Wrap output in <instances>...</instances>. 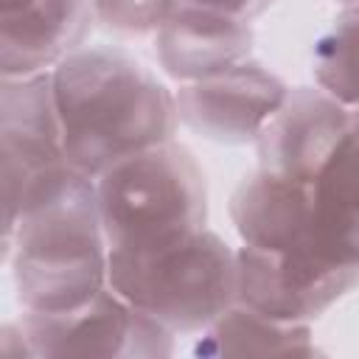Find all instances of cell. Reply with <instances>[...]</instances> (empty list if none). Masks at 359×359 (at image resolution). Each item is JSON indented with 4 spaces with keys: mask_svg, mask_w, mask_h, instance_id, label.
<instances>
[{
    "mask_svg": "<svg viewBox=\"0 0 359 359\" xmlns=\"http://www.w3.org/2000/svg\"><path fill=\"white\" fill-rule=\"evenodd\" d=\"M3 261L22 311H70L107 289L95 180L67 163L28 174L3 160Z\"/></svg>",
    "mask_w": 359,
    "mask_h": 359,
    "instance_id": "1",
    "label": "cell"
},
{
    "mask_svg": "<svg viewBox=\"0 0 359 359\" xmlns=\"http://www.w3.org/2000/svg\"><path fill=\"white\" fill-rule=\"evenodd\" d=\"M65 160L87 177L174 140L177 95L121 48H79L53 70Z\"/></svg>",
    "mask_w": 359,
    "mask_h": 359,
    "instance_id": "2",
    "label": "cell"
},
{
    "mask_svg": "<svg viewBox=\"0 0 359 359\" xmlns=\"http://www.w3.org/2000/svg\"><path fill=\"white\" fill-rule=\"evenodd\" d=\"M241 244L272 255L280 283L309 306H331L359 286V261L345 258L317 230L311 182L272 171L247 174L230 196Z\"/></svg>",
    "mask_w": 359,
    "mask_h": 359,
    "instance_id": "3",
    "label": "cell"
},
{
    "mask_svg": "<svg viewBox=\"0 0 359 359\" xmlns=\"http://www.w3.org/2000/svg\"><path fill=\"white\" fill-rule=\"evenodd\" d=\"M109 286L174 334H196L236 303V250L205 227L154 247L109 250Z\"/></svg>",
    "mask_w": 359,
    "mask_h": 359,
    "instance_id": "4",
    "label": "cell"
},
{
    "mask_svg": "<svg viewBox=\"0 0 359 359\" xmlns=\"http://www.w3.org/2000/svg\"><path fill=\"white\" fill-rule=\"evenodd\" d=\"M109 250L154 247L191 236L208 219V185L194 154L168 140L95 177Z\"/></svg>",
    "mask_w": 359,
    "mask_h": 359,
    "instance_id": "5",
    "label": "cell"
},
{
    "mask_svg": "<svg viewBox=\"0 0 359 359\" xmlns=\"http://www.w3.org/2000/svg\"><path fill=\"white\" fill-rule=\"evenodd\" d=\"M28 356L65 359H160L174 351V331L151 314L126 303L112 286L101 289L79 309L59 314L25 311L17 323Z\"/></svg>",
    "mask_w": 359,
    "mask_h": 359,
    "instance_id": "6",
    "label": "cell"
},
{
    "mask_svg": "<svg viewBox=\"0 0 359 359\" xmlns=\"http://www.w3.org/2000/svg\"><path fill=\"white\" fill-rule=\"evenodd\" d=\"M289 87L261 62L247 59L219 76L182 84L180 123L216 143H250L286 101Z\"/></svg>",
    "mask_w": 359,
    "mask_h": 359,
    "instance_id": "7",
    "label": "cell"
},
{
    "mask_svg": "<svg viewBox=\"0 0 359 359\" xmlns=\"http://www.w3.org/2000/svg\"><path fill=\"white\" fill-rule=\"evenodd\" d=\"M351 132V109L314 87L289 90L286 101L255 137L258 168L314 182L334 149Z\"/></svg>",
    "mask_w": 359,
    "mask_h": 359,
    "instance_id": "8",
    "label": "cell"
},
{
    "mask_svg": "<svg viewBox=\"0 0 359 359\" xmlns=\"http://www.w3.org/2000/svg\"><path fill=\"white\" fill-rule=\"evenodd\" d=\"M93 0H31L0 20V76L53 70L76 53L93 31Z\"/></svg>",
    "mask_w": 359,
    "mask_h": 359,
    "instance_id": "9",
    "label": "cell"
},
{
    "mask_svg": "<svg viewBox=\"0 0 359 359\" xmlns=\"http://www.w3.org/2000/svg\"><path fill=\"white\" fill-rule=\"evenodd\" d=\"M252 45L255 34L250 22L191 3L154 34L160 67L182 84L219 76L247 62Z\"/></svg>",
    "mask_w": 359,
    "mask_h": 359,
    "instance_id": "10",
    "label": "cell"
},
{
    "mask_svg": "<svg viewBox=\"0 0 359 359\" xmlns=\"http://www.w3.org/2000/svg\"><path fill=\"white\" fill-rule=\"evenodd\" d=\"M0 157L28 174L67 163L50 70L34 76H3Z\"/></svg>",
    "mask_w": 359,
    "mask_h": 359,
    "instance_id": "11",
    "label": "cell"
},
{
    "mask_svg": "<svg viewBox=\"0 0 359 359\" xmlns=\"http://www.w3.org/2000/svg\"><path fill=\"white\" fill-rule=\"evenodd\" d=\"M194 351L205 356H314L317 345L309 323L272 320L236 300L202 331Z\"/></svg>",
    "mask_w": 359,
    "mask_h": 359,
    "instance_id": "12",
    "label": "cell"
},
{
    "mask_svg": "<svg viewBox=\"0 0 359 359\" xmlns=\"http://www.w3.org/2000/svg\"><path fill=\"white\" fill-rule=\"evenodd\" d=\"M311 194L320 236L345 258L359 261V140L351 132L314 177Z\"/></svg>",
    "mask_w": 359,
    "mask_h": 359,
    "instance_id": "13",
    "label": "cell"
},
{
    "mask_svg": "<svg viewBox=\"0 0 359 359\" xmlns=\"http://www.w3.org/2000/svg\"><path fill=\"white\" fill-rule=\"evenodd\" d=\"M314 84L334 101L359 109V6H345L311 50Z\"/></svg>",
    "mask_w": 359,
    "mask_h": 359,
    "instance_id": "14",
    "label": "cell"
},
{
    "mask_svg": "<svg viewBox=\"0 0 359 359\" xmlns=\"http://www.w3.org/2000/svg\"><path fill=\"white\" fill-rule=\"evenodd\" d=\"M98 22L118 34H157L185 0H93Z\"/></svg>",
    "mask_w": 359,
    "mask_h": 359,
    "instance_id": "15",
    "label": "cell"
},
{
    "mask_svg": "<svg viewBox=\"0 0 359 359\" xmlns=\"http://www.w3.org/2000/svg\"><path fill=\"white\" fill-rule=\"evenodd\" d=\"M191 6H199V8H210V11H219V14H227V17H236V20H255L258 14H264L275 0H185Z\"/></svg>",
    "mask_w": 359,
    "mask_h": 359,
    "instance_id": "16",
    "label": "cell"
},
{
    "mask_svg": "<svg viewBox=\"0 0 359 359\" xmlns=\"http://www.w3.org/2000/svg\"><path fill=\"white\" fill-rule=\"evenodd\" d=\"M31 0H0V8L3 11H17V8H22V6H28Z\"/></svg>",
    "mask_w": 359,
    "mask_h": 359,
    "instance_id": "17",
    "label": "cell"
},
{
    "mask_svg": "<svg viewBox=\"0 0 359 359\" xmlns=\"http://www.w3.org/2000/svg\"><path fill=\"white\" fill-rule=\"evenodd\" d=\"M351 135L359 140V109H353V112H351Z\"/></svg>",
    "mask_w": 359,
    "mask_h": 359,
    "instance_id": "18",
    "label": "cell"
},
{
    "mask_svg": "<svg viewBox=\"0 0 359 359\" xmlns=\"http://www.w3.org/2000/svg\"><path fill=\"white\" fill-rule=\"evenodd\" d=\"M342 6H359V0H339Z\"/></svg>",
    "mask_w": 359,
    "mask_h": 359,
    "instance_id": "19",
    "label": "cell"
}]
</instances>
